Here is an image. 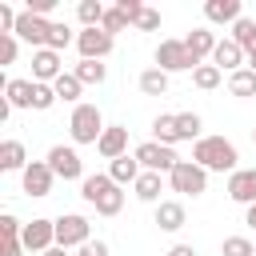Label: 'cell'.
I'll return each instance as SVG.
<instances>
[{"mask_svg": "<svg viewBox=\"0 0 256 256\" xmlns=\"http://www.w3.org/2000/svg\"><path fill=\"white\" fill-rule=\"evenodd\" d=\"M244 224H248V228H256V204H252V208H244Z\"/></svg>", "mask_w": 256, "mask_h": 256, "instance_id": "cell-46", "label": "cell"}, {"mask_svg": "<svg viewBox=\"0 0 256 256\" xmlns=\"http://www.w3.org/2000/svg\"><path fill=\"white\" fill-rule=\"evenodd\" d=\"M52 4H56V0H28V12H36V16H44V20H48Z\"/></svg>", "mask_w": 256, "mask_h": 256, "instance_id": "cell-43", "label": "cell"}, {"mask_svg": "<svg viewBox=\"0 0 256 256\" xmlns=\"http://www.w3.org/2000/svg\"><path fill=\"white\" fill-rule=\"evenodd\" d=\"M32 160H28V152H24V144L20 140H4L0 144V168L4 172H24Z\"/></svg>", "mask_w": 256, "mask_h": 256, "instance_id": "cell-19", "label": "cell"}, {"mask_svg": "<svg viewBox=\"0 0 256 256\" xmlns=\"http://www.w3.org/2000/svg\"><path fill=\"white\" fill-rule=\"evenodd\" d=\"M152 136H156V144H168V148H172V144L180 140V136H176V116H172V112H160V116L152 120Z\"/></svg>", "mask_w": 256, "mask_h": 256, "instance_id": "cell-29", "label": "cell"}, {"mask_svg": "<svg viewBox=\"0 0 256 256\" xmlns=\"http://www.w3.org/2000/svg\"><path fill=\"white\" fill-rule=\"evenodd\" d=\"M132 156L140 160V168H144V172H160V176H164V172H172V168L180 164V156H176L168 144H156V140H144Z\"/></svg>", "mask_w": 256, "mask_h": 256, "instance_id": "cell-8", "label": "cell"}, {"mask_svg": "<svg viewBox=\"0 0 256 256\" xmlns=\"http://www.w3.org/2000/svg\"><path fill=\"white\" fill-rule=\"evenodd\" d=\"M140 172H144V168H140V160H136V156H120V160H112V164H108V176H112L120 188H124V184H136V180H140Z\"/></svg>", "mask_w": 256, "mask_h": 256, "instance_id": "cell-21", "label": "cell"}, {"mask_svg": "<svg viewBox=\"0 0 256 256\" xmlns=\"http://www.w3.org/2000/svg\"><path fill=\"white\" fill-rule=\"evenodd\" d=\"M20 240H24L28 252H40V256H44L48 248H56V220H44V216L28 220L24 232H20Z\"/></svg>", "mask_w": 256, "mask_h": 256, "instance_id": "cell-10", "label": "cell"}, {"mask_svg": "<svg viewBox=\"0 0 256 256\" xmlns=\"http://www.w3.org/2000/svg\"><path fill=\"white\" fill-rule=\"evenodd\" d=\"M16 48H20V40L8 32V36H0V68L4 64H16Z\"/></svg>", "mask_w": 256, "mask_h": 256, "instance_id": "cell-39", "label": "cell"}, {"mask_svg": "<svg viewBox=\"0 0 256 256\" xmlns=\"http://www.w3.org/2000/svg\"><path fill=\"white\" fill-rule=\"evenodd\" d=\"M204 16L212 24H236L240 20V0H208L204 4Z\"/></svg>", "mask_w": 256, "mask_h": 256, "instance_id": "cell-20", "label": "cell"}, {"mask_svg": "<svg viewBox=\"0 0 256 256\" xmlns=\"http://www.w3.org/2000/svg\"><path fill=\"white\" fill-rule=\"evenodd\" d=\"M228 200H236L244 208L256 204V168H236L228 176Z\"/></svg>", "mask_w": 256, "mask_h": 256, "instance_id": "cell-14", "label": "cell"}, {"mask_svg": "<svg viewBox=\"0 0 256 256\" xmlns=\"http://www.w3.org/2000/svg\"><path fill=\"white\" fill-rule=\"evenodd\" d=\"M168 256H196V248H192V244H172Z\"/></svg>", "mask_w": 256, "mask_h": 256, "instance_id": "cell-44", "label": "cell"}, {"mask_svg": "<svg viewBox=\"0 0 256 256\" xmlns=\"http://www.w3.org/2000/svg\"><path fill=\"white\" fill-rule=\"evenodd\" d=\"M24 240H0V256H24Z\"/></svg>", "mask_w": 256, "mask_h": 256, "instance_id": "cell-42", "label": "cell"}, {"mask_svg": "<svg viewBox=\"0 0 256 256\" xmlns=\"http://www.w3.org/2000/svg\"><path fill=\"white\" fill-rule=\"evenodd\" d=\"M184 44H188V52H192V56L204 64V56H212L220 40H216V32H208V28H192V32L184 36Z\"/></svg>", "mask_w": 256, "mask_h": 256, "instance_id": "cell-18", "label": "cell"}, {"mask_svg": "<svg viewBox=\"0 0 256 256\" xmlns=\"http://www.w3.org/2000/svg\"><path fill=\"white\" fill-rule=\"evenodd\" d=\"M252 144H256V128H252Z\"/></svg>", "mask_w": 256, "mask_h": 256, "instance_id": "cell-49", "label": "cell"}, {"mask_svg": "<svg viewBox=\"0 0 256 256\" xmlns=\"http://www.w3.org/2000/svg\"><path fill=\"white\" fill-rule=\"evenodd\" d=\"M168 184H172V192H180V196H204L208 192V172L196 164V160H180L172 172H168Z\"/></svg>", "mask_w": 256, "mask_h": 256, "instance_id": "cell-5", "label": "cell"}, {"mask_svg": "<svg viewBox=\"0 0 256 256\" xmlns=\"http://www.w3.org/2000/svg\"><path fill=\"white\" fill-rule=\"evenodd\" d=\"M52 104H56V88H52V84H36V92H32V108H36V112H48Z\"/></svg>", "mask_w": 256, "mask_h": 256, "instance_id": "cell-36", "label": "cell"}, {"mask_svg": "<svg viewBox=\"0 0 256 256\" xmlns=\"http://www.w3.org/2000/svg\"><path fill=\"white\" fill-rule=\"evenodd\" d=\"M60 76H64L60 52H52V48H40V52H32V80H36V84H56Z\"/></svg>", "mask_w": 256, "mask_h": 256, "instance_id": "cell-13", "label": "cell"}, {"mask_svg": "<svg viewBox=\"0 0 256 256\" xmlns=\"http://www.w3.org/2000/svg\"><path fill=\"white\" fill-rule=\"evenodd\" d=\"M228 92L240 96V100H252V96H256V72H252V68L232 72V76H228Z\"/></svg>", "mask_w": 256, "mask_h": 256, "instance_id": "cell-24", "label": "cell"}, {"mask_svg": "<svg viewBox=\"0 0 256 256\" xmlns=\"http://www.w3.org/2000/svg\"><path fill=\"white\" fill-rule=\"evenodd\" d=\"M220 256H256V244H252L248 236H224Z\"/></svg>", "mask_w": 256, "mask_h": 256, "instance_id": "cell-33", "label": "cell"}, {"mask_svg": "<svg viewBox=\"0 0 256 256\" xmlns=\"http://www.w3.org/2000/svg\"><path fill=\"white\" fill-rule=\"evenodd\" d=\"M192 160H196L204 172H236L240 152H236V144L224 140V136H200V140L192 144Z\"/></svg>", "mask_w": 256, "mask_h": 256, "instance_id": "cell-1", "label": "cell"}, {"mask_svg": "<svg viewBox=\"0 0 256 256\" xmlns=\"http://www.w3.org/2000/svg\"><path fill=\"white\" fill-rule=\"evenodd\" d=\"M112 40L116 36H108L104 28H80L76 32V52H80V60H104L112 52Z\"/></svg>", "mask_w": 256, "mask_h": 256, "instance_id": "cell-11", "label": "cell"}, {"mask_svg": "<svg viewBox=\"0 0 256 256\" xmlns=\"http://www.w3.org/2000/svg\"><path fill=\"white\" fill-rule=\"evenodd\" d=\"M212 64H216L220 72H228V76H232V72H240V68L248 64V56H244V48H240V44L228 36V40H220V44H216V52H212Z\"/></svg>", "mask_w": 256, "mask_h": 256, "instance_id": "cell-16", "label": "cell"}, {"mask_svg": "<svg viewBox=\"0 0 256 256\" xmlns=\"http://www.w3.org/2000/svg\"><path fill=\"white\" fill-rule=\"evenodd\" d=\"M52 88H56V100H64V104H80V92H84V84H80L72 72H64V76H60Z\"/></svg>", "mask_w": 256, "mask_h": 256, "instance_id": "cell-30", "label": "cell"}, {"mask_svg": "<svg viewBox=\"0 0 256 256\" xmlns=\"http://www.w3.org/2000/svg\"><path fill=\"white\" fill-rule=\"evenodd\" d=\"M44 256H68V248H60V244H56V248H48Z\"/></svg>", "mask_w": 256, "mask_h": 256, "instance_id": "cell-47", "label": "cell"}, {"mask_svg": "<svg viewBox=\"0 0 256 256\" xmlns=\"http://www.w3.org/2000/svg\"><path fill=\"white\" fill-rule=\"evenodd\" d=\"M156 68L168 72V76H172V72H196L200 60L188 52L184 40H160V44H156Z\"/></svg>", "mask_w": 256, "mask_h": 256, "instance_id": "cell-4", "label": "cell"}, {"mask_svg": "<svg viewBox=\"0 0 256 256\" xmlns=\"http://www.w3.org/2000/svg\"><path fill=\"white\" fill-rule=\"evenodd\" d=\"M244 68H252V72H256V56H248V64H244Z\"/></svg>", "mask_w": 256, "mask_h": 256, "instance_id": "cell-48", "label": "cell"}, {"mask_svg": "<svg viewBox=\"0 0 256 256\" xmlns=\"http://www.w3.org/2000/svg\"><path fill=\"white\" fill-rule=\"evenodd\" d=\"M232 40L244 48V56H256V20L240 16V20L232 24Z\"/></svg>", "mask_w": 256, "mask_h": 256, "instance_id": "cell-25", "label": "cell"}, {"mask_svg": "<svg viewBox=\"0 0 256 256\" xmlns=\"http://www.w3.org/2000/svg\"><path fill=\"white\" fill-rule=\"evenodd\" d=\"M76 256H108V244L104 240H88L84 248H76Z\"/></svg>", "mask_w": 256, "mask_h": 256, "instance_id": "cell-41", "label": "cell"}, {"mask_svg": "<svg viewBox=\"0 0 256 256\" xmlns=\"http://www.w3.org/2000/svg\"><path fill=\"white\" fill-rule=\"evenodd\" d=\"M116 8H120V12H124L132 24H136V16L144 12V4H140V0H116Z\"/></svg>", "mask_w": 256, "mask_h": 256, "instance_id": "cell-40", "label": "cell"}, {"mask_svg": "<svg viewBox=\"0 0 256 256\" xmlns=\"http://www.w3.org/2000/svg\"><path fill=\"white\" fill-rule=\"evenodd\" d=\"M104 12H108V8H104L100 0H80V4H76V20H80L84 28H100V24H104Z\"/></svg>", "mask_w": 256, "mask_h": 256, "instance_id": "cell-27", "label": "cell"}, {"mask_svg": "<svg viewBox=\"0 0 256 256\" xmlns=\"http://www.w3.org/2000/svg\"><path fill=\"white\" fill-rule=\"evenodd\" d=\"M72 76L88 88V84H104V76H108V68L100 64V60H80L76 68H72Z\"/></svg>", "mask_w": 256, "mask_h": 256, "instance_id": "cell-28", "label": "cell"}, {"mask_svg": "<svg viewBox=\"0 0 256 256\" xmlns=\"http://www.w3.org/2000/svg\"><path fill=\"white\" fill-rule=\"evenodd\" d=\"M12 116V104H8V96H0V124Z\"/></svg>", "mask_w": 256, "mask_h": 256, "instance_id": "cell-45", "label": "cell"}, {"mask_svg": "<svg viewBox=\"0 0 256 256\" xmlns=\"http://www.w3.org/2000/svg\"><path fill=\"white\" fill-rule=\"evenodd\" d=\"M92 240V224H88V216H80V212H64V216H56V244L60 248H84Z\"/></svg>", "mask_w": 256, "mask_h": 256, "instance_id": "cell-7", "label": "cell"}, {"mask_svg": "<svg viewBox=\"0 0 256 256\" xmlns=\"http://www.w3.org/2000/svg\"><path fill=\"white\" fill-rule=\"evenodd\" d=\"M44 160H48L56 180H84V160H80V152L72 144H52Z\"/></svg>", "mask_w": 256, "mask_h": 256, "instance_id": "cell-6", "label": "cell"}, {"mask_svg": "<svg viewBox=\"0 0 256 256\" xmlns=\"http://www.w3.org/2000/svg\"><path fill=\"white\" fill-rule=\"evenodd\" d=\"M128 24H132V20H128V16H124V12H120V8H116V4H112V8H108V12H104V24H100V28H104V32H108V36H116V32H124V28H128Z\"/></svg>", "mask_w": 256, "mask_h": 256, "instance_id": "cell-35", "label": "cell"}, {"mask_svg": "<svg viewBox=\"0 0 256 256\" xmlns=\"http://www.w3.org/2000/svg\"><path fill=\"white\" fill-rule=\"evenodd\" d=\"M72 40H76V36H72V28H68L64 20H52V32H48V48H52V52H64Z\"/></svg>", "mask_w": 256, "mask_h": 256, "instance_id": "cell-34", "label": "cell"}, {"mask_svg": "<svg viewBox=\"0 0 256 256\" xmlns=\"http://www.w3.org/2000/svg\"><path fill=\"white\" fill-rule=\"evenodd\" d=\"M20 232H24V224H20L12 212H4V216H0V240H20Z\"/></svg>", "mask_w": 256, "mask_h": 256, "instance_id": "cell-37", "label": "cell"}, {"mask_svg": "<svg viewBox=\"0 0 256 256\" xmlns=\"http://www.w3.org/2000/svg\"><path fill=\"white\" fill-rule=\"evenodd\" d=\"M200 128H204V120L196 112H176V136L180 140H200Z\"/></svg>", "mask_w": 256, "mask_h": 256, "instance_id": "cell-31", "label": "cell"}, {"mask_svg": "<svg viewBox=\"0 0 256 256\" xmlns=\"http://www.w3.org/2000/svg\"><path fill=\"white\" fill-rule=\"evenodd\" d=\"M140 92H144V96H164V92H168V72H160L156 64L144 68V72H140Z\"/></svg>", "mask_w": 256, "mask_h": 256, "instance_id": "cell-26", "label": "cell"}, {"mask_svg": "<svg viewBox=\"0 0 256 256\" xmlns=\"http://www.w3.org/2000/svg\"><path fill=\"white\" fill-rule=\"evenodd\" d=\"M32 92H36V80H8L4 84V96L12 108H32Z\"/></svg>", "mask_w": 256, "mask_h": 256, "instance_id": "cell-23", "label": "cell"}, {"mask_svg": "<svg viewBox=\"0 0 256 256\" xmlns=\"http://www.w3.org/2000/svg\"><path fill=\"white\" fill-rule=\"evenodd\" d=\"M96 152H100L104 160H120V156H128V128H124V124H108L104 136L96 140Z\"/></svg>", "mask_w": 256, "mask_h": 256, "instance_id": "cell-15", "label": "cell"}, {"mask_svg": "<svg viewBox=\"0 0 256 256\" xmlns=\"http://www.w3.org/2000/svg\"><path fill=\"white\" fill-rule=\"evenodd\" d=\"M132 28H140V32H156V28H160V12L144 4V12L136 16V24H132Z\"/></svg>", "mask_w": 256, "mask_h": 256, "instance_id": "cell-38", "label": "cell"}, {"mask_svg": "<svg viewBox=\"0 0 256 256\" xmlns=\"http://www.w3.org/2000/svg\"><path fill=\"white\" fill-rule=\"evenodd\" d=\"M184 220H188V216H184V204H180V200H160V204H156V228H160V232H180Z\"/></svg>", "mask_w": 256, "mask_h": 256, "instance_id": "cell-17", "label": "cell"}, {"mask_svg": "<svg viewBox=\"0 0 256 256\" xmlns=\"http://www.w3.org/2000/svg\"><path fill=\"white\" fill-rule=\"evenodd\" d=\"M52 180H56V176H52L48 160H32V164L20 172V184H24V192H28V196H36V200L52 192Z\"/></svg>", "mask_w": 256, "mask_h": 256, "instance_id": "cell-12", "label": "cell"}, {"mask_svg": "<svg viewBox=\"0 0 256 256\" xmlns=\"http://www.w3.org/2000/svg\"><path fill=\"white\" fill-rule=\"evenodd\" d=\"M160 188H164V180H160V172H140V180L132 184V192H136V200H144V204H160Z\"/></svg>", "mask_w": 256, "mask_h": 256, "instance_id": "cell-22", "label": "cell"}, {"mask_svg": "<svg viewBox=\"0 0 256 256\" xmlns=\"http://www.w3.org/2000/svg\"><path fill=\"white\" fill-rule=\"evenodd\" d=\"M80 196H84L100 216H116V212L124 208V192H120V184H116L108 172L84 176V180H80Z\"/></svg>", "mask_w": 256, "mask_h": 256, "instance_id": "cell-2", "label": "cell"}, {"mask_svg": "<svg viewBox=\"0 0 256 256\" xmlns=\"http://www.w3.org/2000/svg\"><path fill=\"white\" fill-rule=\"evenodd\" d=\"M104 116L96 104H76L72 108V120H68V132H72V144H96L104 136Z\"/></svg>", "mask_w": 256, "mask_h": 256, "instance_id": "cell-3", "label": "cell"}, {"mask_svg": "<svg viewBox=\"0 0 256 256\" xmlns=\"http://www.w3.org/2000/svg\"><path fill=\"white\" fill-rule=\"evenodd\" d=\"M220 76H224V72H220L216 64H200V68L192 72V84H196L200 92H212V88H220Z\"/></svg>", "mask_w": 256, "mask_h": 256, "instance_id": "cell-32", "label": "cell"}, {"mask_svg": "<svg viewBox=\"0 0 256 256\" xmlns=\"http://www.w3.org/2000/svg\"><path fill=\"white\" fill-rule=\"evenodd\" d=\"M48 32H52V20H44V16H36V12L24 8V12L16 16V32H12V36L24 40V44H32V48L40 52V48H48Z\"/></svg>", "mask_w": 256, "mask_h": 256, "instance_id": "cell-9", "label": "cell"}]
</instances>
